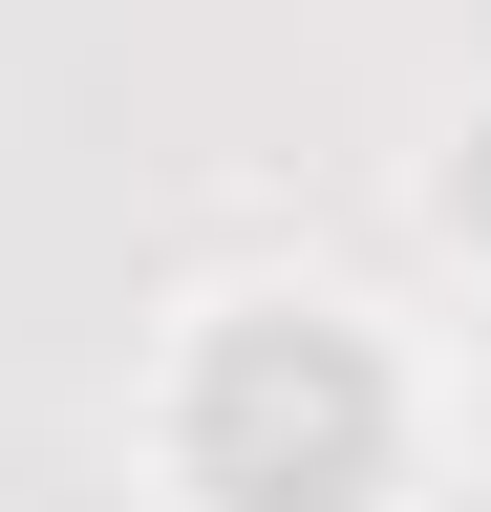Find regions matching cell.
Returning <instances> with one entry per match:
<instances>
[{"mask_svg":"<svg viewBox=\"0 0 491 512\" xmlns=\"http://www.w3.org/2000/svg\"><path fill=\"white\" fill-rule=\"evenodd\" d=\"M427 214H449V235L491 256V128H449V171H427Z\"/></svg>","mask_w":491,"mask_h":512,"instance_id":"cell-1","label":"cell"}]
</instances>
